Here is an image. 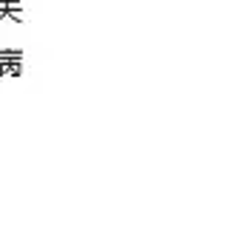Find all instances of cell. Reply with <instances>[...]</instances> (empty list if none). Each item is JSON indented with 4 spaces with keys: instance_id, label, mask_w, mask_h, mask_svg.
I'll return each mask as SVG.
<instances>
[]
</instances>
